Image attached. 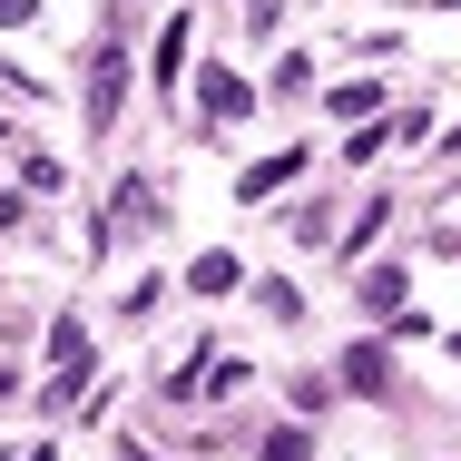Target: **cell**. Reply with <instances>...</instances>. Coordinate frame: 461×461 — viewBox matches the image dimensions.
Instances as JSON below:
<instances>
[{
  "label": "cell",
  "mask_w": 461,
  "mask_h": 461,
  "mask_svg": "<svg viewBox=\"0 0 461 461\" xmlns=\"http://www.w3.org/2000/svg\"><path fill=\"white\" fill-rule=\"evenodd\" d=\"M294 167H304V148H276V158H256V167L236 177V196H276V186L294 177Z\"/></svg>",
  "instance_id": "obj_4"
},
{
  "label": "cell",
  "mask_w": 461,
  "mask_h": 461,
  "mask_svg": "<svg viewBox=\"0 0 461 461\" xmlns=\"http://www.w3.org/2000/svg\"><path fill=\"white\" fill-rule=\"evenodd\" d=\"M266 461H314V432H304V422H285V432H266Z\"/></svg>",
  "instance_id": "obj_9"
},
{
  "label": "cell",
  "mask_w": 461,
  "mask_h": 461,
  "mask_svg": "<svg viewBox=\"0 0 461 461\" xmlns=\"http://www.w3.org/2000/svg\"><path fill=\"white\" fill-rule=\"evenodd\" d=\"M118 98H128V50H118V40H98V50H89V128L118 118Z\"/></svg>",
  "instance_id": "obj_2"
},
{
  "label": "cell",
  "mask_w": 461,
  "mask_h": 461,
  "mask_svg": "<svg viewBox=\"0 0 461 461\" xmlns=\"http://www.w3.org/2000/svg\"><path fill=\"white\" fill-rule=\"evenodd\" d=\"M177 59H186V20L158 30V89H177Z\"/></svg>",
  "instance_id": "obj_8"
},
{
  "label": "cell",
  "mask_w": 461,
  "mask_h": 461,
  "mask_svg": "<svg viewBox=\"0 0 461 461\" xmlns=\"http://www.w3.org/2000/svg\"><path fill=\"white\" fill-rule=\"evenodd\" d=\"M59 402H89V334H79V314L50 324V412Z\"/></svg>",
  "instance_id": "obj_1"
},
{
  "label": "cell",
  "mask_w": 461,
  "mask_h": 461,
  "mask_svg": "<svg viewBox=\"0 0 461 461\" xmlns=\"http://www.w3.org/2000/svg\"><path fill=\"white\" fill-rule=\"evenodd\" d=\"M334 383H354V393H383V383H393V364H383V344H354Z\"/></svg>",
  "instance_id": "obj_6"
},
{
  "label": "cell",
  "mask_w": 461,
  "mask_h": 461,
  "mask_svg": "<svg viewBox=\"0 0 461 461\" xmlns=\"http://www.w3.org/2000/svg\"><path fill=\"white\" fill-rule=\"evenodd\" d=\"M364 304H373V314H402V266H373V276H364Z\"/></svg>",
  "instance_id": "obj_7"
},
{
  "label": "cell",
  "mask_w": 461,
  "mask_h": 461,
  "mask_svg": "<svg viewBox=\"0 0 461 461\" xmlns=\"http://www.w3.org/2000/svg\"><path fill=\"white\" fill-rule=\"evenodd\" d=\"M186 285H196V294H236V285H246V266L216 246V256H196V266H186Z\"/></svg>",
  "instance_id": "obj_5"
},
{
  "label": "cell",
  "mask_w": 461,
  "mask_h": 461,
  "mask_svg": "<svg viewBox=\"0 0 461 461\" xmlns=\"http://www.w3.org/2000/svg\"><path fill=\"white\" fill-rule=\"evenodd\" d=\"M20 20H30V0H0V30H20Z\"/></svg>",
  "instance_id": "obj_10"
},
{
  "label": "cell",
  "mask_w": 461,
  "mask_h": 461,
  "mask_svg": "<svg viewBox=\"0 0 461 461\" xmlns=\"http://www.w3.org/2000/svg\"><path fill=\"white\" fill-rule=\"evenodd\" d=\"M196 108H206V128H216V118H246L256 89H246V79H226V69H206V79H196Z\"/></svg>",
  "instance_id": "obj_3"
},
{
  "label": "cell",
  "mask_w": 461,
  "mask_h": 461,
  "mask_svg": "<svg viewBox=\"0 0 461 461\" xmlns=\"http://www.w3.org/2000/svg\"><path fill=\"white\" fill-rule=\"evenodd\" d=\"M128 461H158V452H128Z\"/></svg>",
  "instance_id": "obj_11"
}]
</instances>
